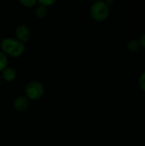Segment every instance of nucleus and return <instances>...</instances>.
Returning a JSON list of instances; mask_svg holds the SVG:
<instances>
[{"mask_svg": "<svg viewBox=\"0 0 145 146\" xmlns=\"http://www.w3.org/2000/svg\"><path fill=\"white\" fill-rule=\"evenodd\" d=\"M19 2L26 8H32L36 4L38 0H19Z\"/></svg>", "mask_w": 145, "mask_h": 146, "instance_id": "10", "label": "nucleus"}, {"mask_svg": "<svg viewBox=\"0 0 145 146\" xmlns=\"http://www.w3.org/2000/svg\"><path fill=\"white\" fill-rule=\"evenodd\" d=\"M140 44H139V41L136 38H132L131 40L128 41L127 44H126V48L127 50L130 51V52H132V53H135V52H138L140 49Z\"/></svg>", "mask_w": 145, "mask_h": 146, "instance_id": "7", "label": "nucleus"}, {"mask_svg": "<svg viewBox=\"0 0 145 146\" xmlns=\"http://www.w3.org/2000/svg\"><path fill=\"white\" fill-rule=\"evenodd\" d=\"M29 106V101L25 96H19L14 101V108L18 112H24Z\"/></svg>", "mask_w": 145, "mask_h": 146, "instance_id": "5", "label": "nucleus"}, {"mask_svg": "<svg viewBox=\"0 0 145 146\" xmlns=\"http://www.w3.org/2000/svg\"><path fill=\"white\" fill-rule=\"evenodd\" d=\"M113 1H114V0H106V1H105V3H106L109 6H110V5L113 3Z\"/></svg>", "mask_w": 145, "mask_h": 146, "instance_id": "14", "label": "nucleus"}, {"mask_svg": "<svg viewBox=\"0 0 145 146\" xmlns=\"http://www.w3.org/2000/svg\"><path fill=\"white\" fill-rule=\"evenodd\" d=\"M139 44H140V46L143 48V49H144L145 50V33H144L141 37H140V38H139Z\"/></svg>", "mask_w": 145, "mask_h": 146, "instance_id": "13", "label": "nucleus"}, {"mask_svg": "<svg viewBox=\"0 0 145 146\" xmlns=\"http://www.w3.org/2000/svg\"><path fill=\"white\" fill-rule=\"evenodd\" d=\"M90 14L91 18L98 22H103L106 21L109 15V6L105 3V1L94 2L90 9Z\"/></svg>", "mask_w": 145, "mask_h": 146, "instance_id": "2", "label": "nucleus"}, {"mask_svg": "<svg viewBox=\"0 0 145 146\" xmlns=\"http://www.w3.org/2000/svg\"><path fill=\"white\" fill-rule=\"evenodd\" d=\"M26 97L31 100H38L44 93V87L39 81L33 80L29 82L25 87Z\"/></svg>", "mask_w": 145, "mask_h": 146, "instance_id": "3", "label": "nucleus"}, {"mask_svg": "<svg viewBox=\"0 0 145 146\" xmlns=\"http://www.w3.org/2000/svg\"><path fill=\"white\" fill-rule=\"evenodd\" d=\"M91 1H93V2H97V1H100V0H91Z\"/></svg>", "mask_w": 145, "mask_h": 146, "instance_id": "15", "label": "nucleus"}, {"mask_svg": "<svg viewBox=\"0 0 145 146\" xmlns=\"http://www.w3.org/2000/svg\"><path fill=\"white\" fill-rule=\"evenodd\" d=\"M138 86L139 88L145 92V71L142 73L138 79Z\"/></svg>", "mask_w": 145, "mask_h": 146, "instance_id": "11", "label": "nucleus"}, {"mask_svg": "<svg viewBox=\"0 0 145 146\" xmlns=\"http://www.w3.org/2000/svg\"><path fill=\"white\" fill-rule=\"evenodd\" d=\"M1 51L11 57H19L25 51V44L14 38H5L0 43Z\"/></svg>", "mask_w": 145, "mask_h": 146, "instance_id": "1", "label": "nucleus"}, {"mask_svg": "<svg viewBox=\"0 0 145 146\" xmlns=\"http://www.w3.org/2000/svg\"><path fill=\"white\" fill-rule=\"evenodd\" d=\"M15 34L16 37V39H18L19 41L22 42L23 44L26 43L29 41L30 38V30L29 28L26 26V25H19L15 31Z\"/></svg>", "mask_w": 145, "mask_h": 146, "instance_id": "4", "label": "nucleus"}, {"mask_svg": "<svg viewBox=\"0 0 145 146\" xmlns=\"http://www.w3.org/2000/svg\"><path fill=\"white\" fill-rule=\"evenodd\" d=\"M39 5H43V6H45V7H48V6H51L53 5L56 0H38Z\"/></svg>", "mask_w": 145, "mask_h": 146, "instance_id": "12", "label": "nucleus"}, {"mask_svg": "<svg viewBox=\"0 0 145 146\" xmlns=\"http://www.w3.org/2000/svg\"><path fill=\"white\" fill-rule=\"evenodd\" d=\"M8 64H9L8 56L5 55L3 51H0V71H3L6 68H8Z\"/></svg>", "mask_w": 145, "mask_h": 146, "instance_id": "8", "label": "nucleus"}, {"mask_svg": "<svg viewBox=\"0 0 145 146\" xmlns=\"http://www.w3.org/2000/svg\"><path fill=\"white\" fill-rule=\"evenodd\" d=\"M47 15V7L39 5L35 9V15L38 18H44Z\"/></svg>", "mask_w": 145, "mask_h": 146, "instance_id": "9", "label": "nucleus"}, {"mask_svg": "<svg viewBox=\"0 0 145 146\" xmlns=\"http://www.w3.org/2000/svg\"><path fill=\"white\" fill-rule=\"evenodd\" d=\"M2 77L5 81L11 82L15 80L16 78V72L12 68H6L4 70L2 71Z\"/></svg>", "mask_w": 145, "mask_h": 146, "instance_id": "6", "label": "nucleus"}]
</instances>
